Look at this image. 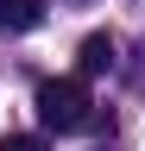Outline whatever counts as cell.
Masks as SVG:
<instances>
[{"label":"cell","instance_id":"obj_1","mask_svg":"<svg viewBox=\"0 0 145 151\" xmlns=\"http://www.w3.org/2000/svg\"><path fill=\"white\" fill-rule=\"evenodd\" d=\"M38 120L50 132H82V126H95L101 113H95V101H88L82 76H57V82H38Z\"/></svg>","mask_w":145,"mask_h":151},{"label":"cell","instance_id":"obj_2","mask_svg":"<svg viewBox=\"0 0 145 151\" xmlns=\"http://www.w3.org/2000/svg\"><path fill=\"white\" fill-rule=\"evenodd\" d=\"M76 63H82V76H107V69H114V38H107V32H95V38H82Z\"/></svg>","mask_w":145,"mask_h":151},{"label":"cell","instance_id":"obj_3","mask_svg":"<svg viewBox=\"0 0 145 151\" xmlns=\"http://www.w3.org/2000/svg\"><path fill=\"white\" fill-rule=\"evenodd\" d=\"M44 19V0H0V32H32Z\"/></svg>","mask_w":145,"mask_h":151},{"label":"cell","instance_id":"obj_4","mask_svg":"<svg viewBox=\"0 0 145 151\" xmlns=\"http://www.w3.org/2000/svg\"><path fill=\"white\" fill-rule=\"evenodd\" d=\"M0 151H44V139H32V132H13V139H0Z\"/></svg>","mask_w":145,"mask_h":151}]
</instances>
